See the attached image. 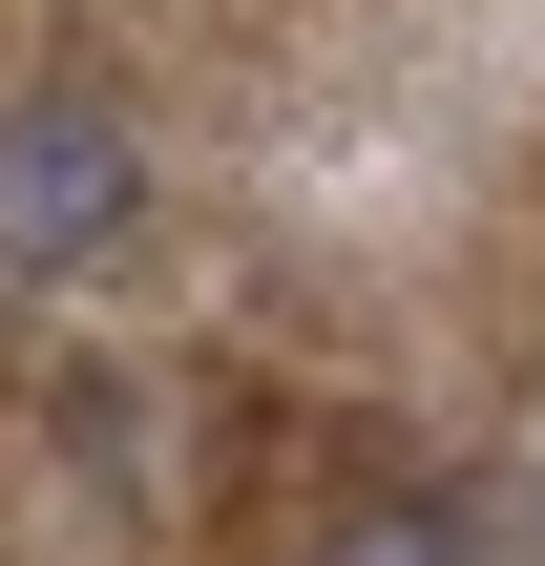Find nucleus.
<instances>
[{
    "instance_id": "nucleus-1",
    "label": "nucleus",
    "mask_w": 545,
    "mask_h": 566,
    "mask_svg": "<svg viewBox=\"0 0 545 566\" xmlns=\"http://www.w3.org/2000/svg\"><path fill=\"white\" fill-rule=\"evenodd\" d=\"M126 210H147V168H126L105 105H21L0 126V273H84V252H126Z\"/></svg>"
},
{
    "instance_id": "nucleus-2",
    "label": "nucleus",
    "mask_w": 545,
    "mask_h": 566,
    "mask_svg": "<svg viewBox=\"0 0 545 566\" xmlns=\"http://www.w3.org/2000/svg\"><path fill=\"white\" fill-rule=\"evenodd\" d=\"M315 566H483V525H462V504H357Z\"/></svg>"
}]
</instances>
